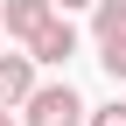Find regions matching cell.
<instances>
[{
  "label": "cell",
  "instance_id": "1",
  "mask_svg": "<svg viewBox=\"0 0 126 126\" xmlns=\"http://www.w3.org/2000/svg\"><path fill=\"white\" fill-rule=\"evenodd\" d=\"M91 42H98L105 77L126 84V0H98V7H91Z\"/></svg>",
  "mask_w": 126,
  "mask_h": 126
},
{
  "label": "cell",
  "instance_id": "4",
  "mask_svg": "<svg viewBox=\"0 0 126 126\" xmlns=\"http://www.w3.org/2000/svg\"><path fill=\"white\" fill-rule=\"evenodd\" d=\"M35 56H0V112H14V105L35 98Z\"/></svg>",
  "mask_w": 126,
  "mask_h": 126
},
{
  "label": "cell",
  "instance_id": "6",
  "mask_svg": "<svg viewBox=\"0 0 126 126\" xmlns=\"http://www.w3.org/2000/svg\"><path fill=\"white\" fill-rule=\"evenodd\" d=\"M84 126H126V105H119V98H112V105H98V112H91Z\"/></svg>",
  "mask_w": 126,
  "mask_h": 126
},
{
  "label": "cell",
  "instance_id": "8",
  "mask_svg": "<svg viewBox=\"0 0 126 126\" xmlns=\"http://www.w3.org/2000/svg\"><path fill=\"white\" fill-rule=\"evenodd\" d=\"M0 126H21V119H14V112H0Z\"/></svg>",
  "mask_w": 126,
  "mask_h": 126
},
{
  "label": "cell",
  "instance_id": "5",
  "mask_svg": "<svg viewBox=\"0 0 126 126\" xmlns=\"http://www.w3.org/2000/svg\"><path fill=\"white\" fill-rule=\"evenodd\" d=\"M28 56H35V63H56V70H63V63L77 56V28H70V14H56V21L42 28L35 42H28Z\"/></svg>",
  "mask_w": 126,
  "mask_h": 126
},
{
  "label": "cell",
  "instance_id": "3",
  "mask_svg": "<svg viewBox=\"0 0 126 126\" xmlns=\"http://www.w3.org/2000/svg\"><path fill=\"white\" fill-rule=\"evenodd\" d=\"M56 14H63L56 0H0V28H7L14 42H35L42 28L56 21Z\"/></svg>",
  "mask_w": 126,
  "mask_h": 126
},
{
  "label": "cell",
  "instance_id": "7",
  "mask_svg": "<svg viewBox=\"0 0 126 126\" xmlns=\"http://www.w3.org/2000/svg\"><path fill=\"white\" fill-rule=\"evenodd\" d=\"M56 7H63V14H70V7H98V0H56Z\"/></svg>",
  "mask_w": 126,
  "mask_h": 126
},
{
  "label": "cell",
  "instance_id": "2",
  "mask_svg": "<svg viewBox=\"0 0 126 126\" xmlns=\"http://www.w3.org/2000/svg\"><path fill=\"white\" fill-rule=\"evenodd\" d=\"M21 112H28V126H77V119H91L84 98L70 91V77H63V84H35V98H28Z\"/></svg>",
  "mask_w": 126,
  "mask_h": 126
},
{
  "label": "cell",
  "instance_id": "9",
  "mask_svg": "<svg viewBox=\"0 0 126 126\" xmlns=\"http://www.w3.org/2000/svg\"><path fill=\"white\" fill-rule=\"evenodd\" d=\"M77 126H84V119H77Z\"/></svg>",
  "mask_w": 126,
  "mask_h": 126
}]
</instances>
